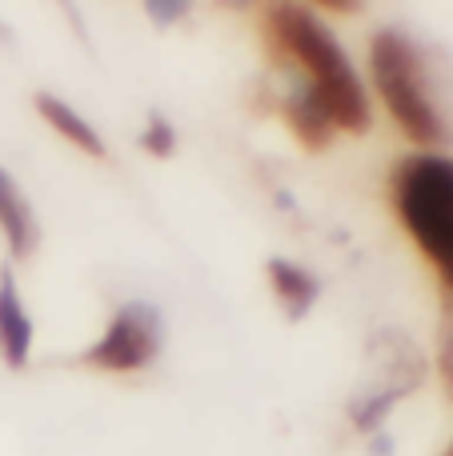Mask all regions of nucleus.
I'll use <instances>...</instances> for the list:
<instances>
[{
    "mask_svg": "<svg viewBox=\"0 0 453 456\" xmlns=\"http://www.w3.org/2000/svg\"><path fill=\"white\" fill-rule=\"evenodd\" d=\"M438 369L441 380H446V393L453 396V324H441V356H438Z\"/></svg>",
    "mask_w": 453,
    "mask_h": 456,
    "instance_id": "nucleus-12",
    "label": "nucleus"
},
{
    "mask_svg": "<svg viewBox=\"0 0 453 456\" xmlns=\"http://www.w3.org/2000/svg\"><path fill=\"white\" fill-rule=\"evenodd\" d=\"M0 40H8V28H4V24H0Z\"/></svg>",
    "mask_w": 453,
    "mask_h": 456,
    "instance_id": "nucleus-13",
    "label": "nucleus"
},
{
    "mask_svg": "<svg viewBox=\"0 0 453 456\" xmlns=\"http://www.w3.org/2000/svg\"><path fill=\"white\" fill-rule=\"evenodd\" d=\"M0 236H4L12 260H29L40 244L37 208L29 205L24 189L16 184V176L8 168H0Z\"/></svg>",
    "mask_w": 453,
    "mask_h": 456,
    "instance_id": "nucleus-6",
    "label": "nucleus"
},
{
    "mask_svg": "<svg viewBox=\"0 0 453 456\" xmlns=\"http://www.w3.org/2000/svg\"><path fill=\"white\" fill-rule=\"evenodd\" d=\"M265 276H269V289H273V297L281 300L289 321L309 316V308L317 305V297H321V281L309 273V268L289 260V256H269Z\"/></svg>",
    "mask_w": 453,
    "mask_h": 456,
    "instance_id": "nucleus-7",
    "label": "nucleus"
},
{
    "mask_svg": "<svg viewBox=\"0 0 453 456\" xmlns=\"http://www.w3.org/2000/svg\"><path fill=\"white\" fill-rule=\"evenodd\" d=\"M261 40L273 64L297 72L301 88L321 104L337 133L366 136L374 125L369 93L353 69L345 45L325 20L305 4H269L261 8Z\"/></svg>",
    "mask_w": 453,
    "mask_h": 456,
    "instance_id": "nucleus-1",
    "label": "nucleus"
},
{
    "mask_svg": "<svg viewBox=\"0 0 453 456\" xmlns=\"http://www.w3.org/2000/svg\"><path fill=\"white\" fill-rule=\"evenodd\" d=\"M144 12H149L157 24H177L181 16H189V4H181V0H165V4H161V0H149Z\"/></svg>",
    "mask_w": 453,
    "mask_h": 456,
    "instance_id": "nucleus-11",
    "label": "nucleus"
},
{
    "mask_svg": "<svg viewBox=\"0 0 453 456\" xmlns=\"http://www.w3.org/2000/svg\"><path fill=\"white\" fill-rule=\"evenodd\" d=\"M369 77H374L377 96H382L393 125L406 133L409 144L430 152L449 141V128L430 96L422 53L401 28L374 32V40H369Z\"/></svg>",
    "mask_w": 453,
    "mask_h": 456,
    "instance_id": "nucleus-3",
    "label": "nucleus"
},
{
    "mask_svg": "<svg viewBox=\"0 0 453 456\" xmlns=\"http://www.w3.org/2000/svg\"><path fill=\"white\" fill-rule=\"evenodd\" d=\"M32 109H37V117L45 120L56 136H64V141H69L72 149H80L85 157H104V152H109L104 149V136L96 133L69 101H61V96H53V93H32Z\"/></svg>",
    "mask_w": 453,
    "mask_h": 456,
    "instance_id": "nucleus-8",
    "label": "nucleus"
},
{
    "mask_svg": "<svg viewBox=\"0 0 453 456\" xmlns=\"http://www.w3.org/2000/svg\"><path fill=\"white\" fill-rule=\"evenodd\" d=\"M165 348V321L149 300H128L112 313L109 329L85 348L80 361L96 372H141Z\"/></svg>",
    "mask_w": 453,
    "mask_h": 456,
    "instance_id": "nucleus-4",
    "label": "nucleus"
},
{
    "mask_svg": "<svg viewBox=\"0 0 453 456\" xmlns=\"http://www.w3.org/2000/svg\"><path fill=\"white\" fill-rule=\"evenodd\" d=\"M141 149L149 152V157H173V152H177V128L169 125V117L149 112L144 133H141Z\"/></svg>",
    "mask_w": 453,
    "mask_h": 456,
    "instance_id": "nucleus-10",
    "label": "nucleus"
},
{
    "mask_svg": "<svg viewBox=\"0 0 453 456\" xmlns=\"http://www.w3.org/2000/svg\"><path fill=\"white\" fill-rule=\"evenodd\" d=\"M390 205L441 284L453 292V157L414 152L390 173Z\"/></svg>",
    "mask_w": 453,
    "mask_h": 456,
    "instance_id": "nucleus-2",
    "label": "nucleus"
},
{
    "mask_svg": "<svg viewBox=\"0 0 453 456\" xmlns=\"http://www.w3.org/2000/svg\"><path fill=\"white\" fill-rule=\"evenodd\" d=\"M32 337H37V329H32V316L24 308L21 284H16L12 268H0V361L12 372L29 369Z\"/></svg>",
    "mask_w": 453,
    "mask_h": 456,
    "instance_id": "nucleus-5",
    "label": "nucleus"
},
{
    "mask_svg": "<svg viewBox=\"0 0 453 456\" xmlns=\"http://www.w3.org/2000/svg\"><path fill=\"white\" fill-rule=\"evenodd\" d=\"M281 117H285L289 133H293L309 152L329 149V141H334V133H337V128L329 125V117L321 112V104L313 101L301 85H293L285 93V101H281Z\"/></svg>",
    "mask_w": 453,
    "mask_h": 456,
    "instance_id": "nucleus-9",
    "label": "nucleus"
},
{
    "mask_svg": "<svg viewBox=\"0 0 453 456\" xmlns=\"http://www.w3.org/2000/svg\"><path fill=\"white\" fill-rule=\"evenodd\" d=\"M449 456H453V449H449Z\"/></svg>",
    "mask_w": 453,
    "mask_h": 456,
    "instance_id": "nucleus-14",
    "label": "nucleus"
}]
</instances>
